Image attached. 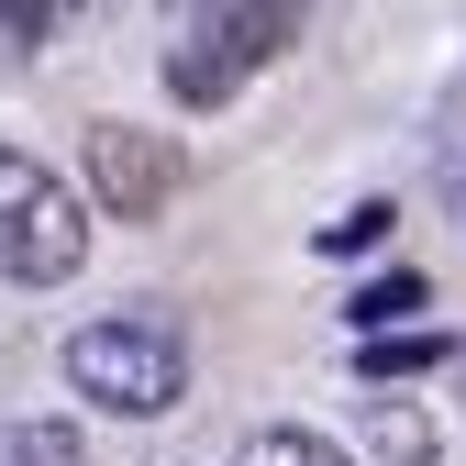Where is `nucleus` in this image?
Masks as SVG:
<instances>
[{"mask_svg":"<svg viewBox=\"0 0 466 466\" xmlns=\"http://www.w3.org/2000/svg\"><path fill=\"white\" fill-rule=\"evenodd\" d=\"M67 389L111 422H167L189 400V333L167 311H111L67 333Z\"/></svg>","mask_w":466,"mask_h":466,"instance_id":"nucleus-1","label":"nucleus"},{"mask_svg":"<svg viewBox=\"0 0 466 466\" xmlns=\"http://www.w3.org/2000/svg\"><path fill=\"white\" fill-rule=\"evenodd\" d=\"M289 34H300V0H200L178 23V45H167V100L222 111L267 56H289Z\"/></svg>","mask_w":466,"mask_h":466,"instance_id":"nucleus-2","label":"nucleus"},{"mask_svg":"<svg viewBox=\"0 0 466 466\" xmlns=\"http://www.w3.org/2000/svg\"><path fill=\"white\" fill-rule=\"evenodd\" d=\"M78 167H89V200H100L111 222H156L167 200L189 189V156H178V134H145V123H89Z\"/></svg>","mask_w":466,"mask_h":466,"instance_id":"nucleus-3","label":"nucleus"},{"mask_svg":"<svg viewBox=\"0 0 466 466\" xmlns=\"http://www.w3.org/2000/svg\"><path fill=\"white\" fill-rule=\"evenodd\" d=\"M0 267H12L23 289H67V278L89 267V211L67 200V178H56V189H45L12 233H0Z\"/></svg>","mask_w":466,"mask_h":466,"instance_id":"nucleus-4","label":"nucleus"},{"mask_svg":"<svg viewBox=\"0 0 466 466\" xmlns=\"http://www.w3.org/2000/svg\"><path fill=\"white\" fill-rule=\"evenodd\" d=\"M367 455L378 466H433V422L411 400H367Z\"/></svg>","mask_w":466,"mask_h":466,"instance_id":"nucleus-5","label":"nucleus"},{"mask_svg":"<svg viewBox=\"0 0 466 466\" xmlns=\"http://www.w3.org/2000/svg\"><path fill=\"white\" fill-rule=\"evenodd\" d=\"M245 466H356V455L311 422H267V433H245Z\"/></svg>","mask_w":466,"mask_h":466,"instance_id":"nucleus-6","label":"nucleus"},{"mask_svg":"<svg viewBox=\"0 0 466 466\" xmlns=\"http://www.w3.org/2000/svg\"><path fill=\"white\" fill-rule=\"evenodd\" d=\"M45 189H56V167H45V156H23V145H0V233H12Z\"/></svg>","mask_w":466,"mask_h":466,"instance_id":"nucleus-7","label":"nucleus"},{"mask_svg":"<svg viewBox=\"0 0 466 466\" xmlns=\"http://www.w3.org/2000/svg\"><path fill=\"white\" fill-rule=\"evenodd\" d=\"M422 300H433V289H422V278H411V267H389V278H378V289H356V333H389V322H400V311H422Z\"/></svg>","mask_w":466,"mask_h":466,"instance_id":"nucleus-8","label":"nucleus"},{"mask_svg":"<svg viewBox=\"0 0 466 466\" xmlns=\"http://www.w3.org/2000/svg\"><path fill=\"white\" fill-rule=\"evenodd\" d=\"M389 233H400V211H389V200H356L344 222H322V256H378Z\"/></svg>","mask_w":466,"mask_h":466,"instance_id":"nucleus-9","label":"nucleus"},{"mask_svg":"<svg viewBox=\"0 0 466 466\" xmlns=\"http://www.w3.org/2000/svg\"><path fill=\"white\" fill-rule=\"evenodd\" d=\"M78 12H89V0H0V34H12V45H56Z\"/></svg>","mask_w":466,"mask_h":466,"instance_id":"nucleus-10","label":"nucleus"},{"mask_svg":"<svg viewBox=\"0 0 466 466\" xmlns=\"http://www.w3.org/2000/svg\"><path fill=\"white\" fill-rule=\"evenodd\" d=\"M433 178H444V200H455V222H466V100L444 111V134H433Z\"/></svg>","mask_w":466,"mask_h":466,"instance_id":"nucleus-11","label":"nucleus"},{"mask_svg":"<svg viewBox=\"0 0 466 466\" xmlns=\"http://www.w3.org/2000/svg\"><path fill=\"white\" fill-rule=\"evenodd\" d=\"M433 356H444L433 333H400V344H389V333H367V378H411V367H433Z\"/></svg>","mask_w":466,"mask_h":466,"instance_id":"nucleus-12","label":"nucleus"},{"mask_svg":"<svg viewBox=\"0 0 466 466\" xmlns=\"http://www.w3.org/2000/svg\"><path fill=\"white\" fill-rule=\"evenodd\" d=\"M455 400H466V367H455Z\"/></svg>","mask_w":466,"mask_h":466,"instance_id":"nucleus-13","label":"nucleus"}]
</instances>
